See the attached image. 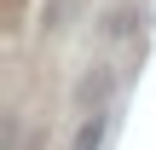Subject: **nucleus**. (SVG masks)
Returning <instances> with one entry per match:
<instances>
[{
  "instance_id": "obj_2",
  "label": "nucleus",
  "mask_w": 156,
  "mask_h": 150,
  "mask_svg": "<svg viewBox=\"0 0 156 150\" xmlns=\"http://www.w3.org/2000/svg\"><path fill=\"white\" fill-rule=\"evenodd\" d=\"M52 6H64V0H52Z\"/></svg>"
},
{
  "instance_id": "obj_1",
  "label": "nucleus",
  "mask_w": 156,
  "mask_h": 150,
  "mask_svg": "<svg viewBox=\"0 0 156 150\" xmlns=\"http://www.w3.org/2000/svg\"><path fill=\"white\" fill-rule=\"evenodd\" d=\"M98 139H104V110H93V116L81 121V133H75V150H98Z\"/></svg>"
}]
</instances>
